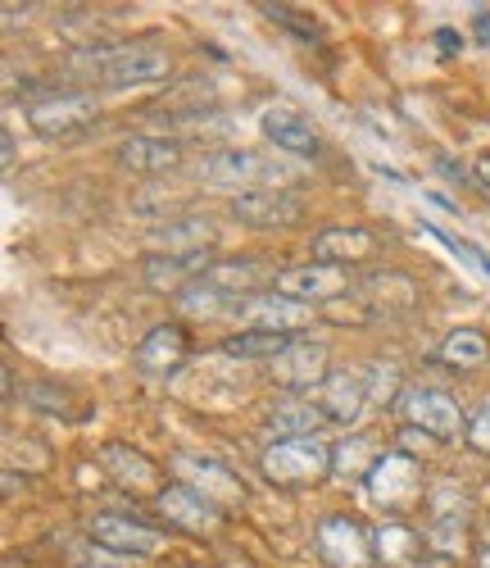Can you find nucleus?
Segmentation results:
<instances>
[{
    "label": "nucleus",
    "instance_id": "e433bc0d",
    "mask_svg": "<svg viewBox=\"0 0 490 568\" xmlns=\"http://www.w3.org/2000/svg\"><path fill=\"white\" fill-rule=\"evenodd\" d=\"M472 182L490 196V155H472Z\"/></svg>",
    "mask_w": 490,
    "mask_h": 568
},
{
    "label": "nucleus",
    "instance_id": "7ed1b4c3",
    "mask_svg": "<svg viewBox=\"0 0 490 568\" xmlns=\"http://www.w3.org/2000/svg\"><path fill=\"white\" fill-rule=\"evenodd\" d=\"M364 487H368L372 505L386 509L390 518H400V514H409L414 505L427 500L422 464H418L414 455H405V450H386V455L377 459V468L368 473V483H364Z\"/></svg>",
    "mask_w": 490,
    "mask_h": 568
},
{
    "label": "nucleus",
    "instance_id": "9b49d317",
    "mask_svg": "<svg viewBox=\"0 0 490 568\" xmlns=\"http://www.w3.org/2000/svg\"><path fill=\"white\" fill-rule=\"evenodd\" d=\"M327 359H331L327 342L296 337L268 364V377L277 387H286V392H314V387H323V377H327Z\"/></svg>",
    "mask_w": 490,
    "mask_h": 568
},
{
    "label": "nucleus",
    "instance_id": "4468645a",
    "mask_svg": "<svg viewBox=\"0 0 490 568\" xmlns=\"http://www.w3.org/2000/svg\"><path fill=\"white\" fill-rule=\"evenodd\" d=\"M186 359H191V337L182 323H155L132 351V364L145 377H173Z\"/></svg>",
    "mask_w": 490,
    "mask_h": 568
},
{
    "label": "nucleus",
    "instance_id": "0eeeda50",
    "mask_svg": "<svg viewBox=\"0 0 490 568\" xmlns=\"http://www.w3.org/2000/svg\"><path fill=\"white\" fill-rule=\"evenodd\" d=\"M101 119V101L86 91H45L41 101L28 105V123L41 136H73Z\"/></svg>",
    "mask_w": 490,
    "mask_h": 568
},
{
    "label": "nucleus",
    "instance_id": "f03ea898",
    "mask_svg": "<svg viewBox=\"0 0 490 568\" xmlns=\"http://www.w3.org/2000/svg\"><path fill=\"white\" fill-rule=\"evenodd\" d=\"M259 468L277 487H318L331 478V446L318 437H277L264 450Z\"/></svg>",
    "mask_w": 490,
    "mask_h": 568
},
{
    "label": "nucleus",
    "instance_id": "1a4fd4ad",
    "mask_svg": "<svg viewBox=\"0 0 490 568\" xmlns=\"http://www.w3.org/2000/svg\"><path fill=\"white\" fill-rule=\"evenodd\" d=\"M273 292L300 301V305H331L336 296H350L355 282L336 264H296V268H282L273 277Z\"/></svg>",
    "mask_w": 490,
    "mask_h": 568
},
{
    "label": "nucleus",
    "instance_id": "2f4dec72",
    "mask_svg": "<svg viewBox=\"0 0 490 568\" xmlns=\"http://www.w3.org/2000/svg\"><path fill=\"white\" fill-rule=\"evenodd\" d=\"M359 373H364V387H368V405H372V409H386V405L396 409V405H400L405 392H400V368H396V364L372 359V364L359 368Z\"/></svg>",
    "mask_w": 490,
    "mask_h": 568
},
{
    "label": "nucleus",
    "instance_id": "aec40b11",
    "mask_svg": "<svg viewBox=\"0 0 490 568\" xmlns=\"http://www.w3.org/2000/svg\"><path fill=\"white\" fill-rule=\"evenodd\" d=\"M259 132L273 141L282 155H296V160H314L318 155V136L309 128V119L290 105H268L259 119Z\"/></svg>",
    "mask_w": 490,
    "mask_h": 568
},
{
    "label": "nucleus",
    "instance_id": "b1692460",
    "mask_svg": "<svg viewBox=\"0 0 490 568\" xmlns=\"http://www.w3.org/2000/svg\"><path fill=\"white\" fill-rule=\"evenodd\" d=\"M377 442L364 437V433H350V437H340L331 442V473L336 478H350V483H368V473L377 468Z\"/></svg>",
    "mask_w": 490,
    "mask_h": 568
},
{
    "label": "nucleus",
    "instance_id": "c9c22d12",
    "mask_svg": "<svg viewBox=\"0 0 490 568\" xmlns=\"http://www.w3.org/2000/svg\"><path fill=\"white\" fill-rule=\"evenodd\" d=\"M73 568H132V564H123V555H114V550H101V546H95V550H86Z\"/></svg>",
    "mask_w": 490,
    "mask_h": 568
},
{
    "label": "nucleus",
    "instance_id": "6e6552de",
    "mask_svg": "<svg viewBox=\"0 0 490 568\" xmlns=\"http://www.w3.org/2000/svg\"><path fill=\"white\" fill-rule=\"evenodd\" d=\"M86 537L101 546V550H114V555H132V559H151L164 550V532L145 528L141 518H127V514H114V509H101L86 518Z\"/></svg>",
    "mask_w": 490,
    "mask_h": 568
},
{
    "label": "nucleus",
    "instance_id": "393cba45",
    "mask_svg": "<svg viewBox=\"0 0 490 568\" xmlns=\"http://www.w3.org/2000/svg\"><path fill=\"white\" fill-rule=\"evenodd\" d=\"M205 282H214L218 292H227L236 301H251L264 287V268L255 260H218V264L205 268Z\"/></svg>",
    "mask_w": 490,
    "mask_h": 568
},
{
    "label": "nucleus",
    "instance_id": "4c0bfd02",
    "mask_svg": "<svg viewBox=\"0 0 490 568\" xmlns=\"http://www.w3.org/2000/svg\"><path fill=\"white\" fill-rule=\"evenodd\" d=\"M0 151H6V155H0V160H6V169H14V155H19V141H14V132L6 128V132H0Z\"/></svg>",
    "mask_w": 490,
    "mask_h": 568
},
{
    "label": "nucleus",
    "instance_id": "a211bd4d",
    "mask_svg": "<svg viewBox=\"0 0 490 568\" xmlns=\"http://www.w3.org/2000/svg\"><path fill=\"white\" fill-rule=\"evenodd\" d=\"M381 251V236L372 227H359V223H340V227H323L314 236V260L318 264H336V268H346V264H364Z\"/></svg>",
    "mask_w": 490,
    "mask_h": 568
},
{
    "label": "nucleus",
    "instance_id": "7c9ffc66",
    "mask_svg": "<svg viewBox=\"0 0 490 568\" xmlns=\"http://www.w3.org/2000/svg\"><path fill=\"white\" fill-rule=\"evenodd\" d=\"M372 541H377V559H390V564L414 559V555H422V546H427V537H418L409 524H400V518L381 524V528L372 532Z\"/></svg>",
    "mask_w": 490,
    "mask_h": 568
},
{
    "label": "nucleus",
    "instance_id": "58836bf2",
    "mask_svg": "<svg viewBox=\"0 0 490 568\" xmlns=\"http://www.w3.org/2000/svg\"><path fill=\"white\" fill-rule=\"evenodd\" d=\"M436 45H440L446 55H455L459 45H463V37H459V32H436Z\"/></svg>",
    "mask_w": 490,
    "mask_h": 568
},
{
    "label": "nucleus",
    "instance_id": "5701e85b",
    "mask_svg": "<svg viewBox=\"0 0 490 568\" xmlns=\"http://www.w3.org/2000/svg\"><path fill=\"white\" fill-rule=\"evenodd\" d=\"M364 314H396V310H409L418 301V287L405 277V273H372L355 287Z\"/></svg>",
    "mask_w": 490,
    "mask_h": 568
},
{
    "label": "nucleus",
    "instance_id": "412c9836",
    "mask_svg": "<svg viewBox=\"0 0 490 568\" xmlns=\"http://www.w3.org/2000/svg\"><path fill=\"white\" fill-rule=\"evenodd\" d=\"M151 255H195L214 246V223L201 214H182V219H164L151 227Z\"/></svg>",
    "mask_w": 490,
    "mask_h": 568
},
{
    "label": "nucleus",
    "instance_id": "f704fd0d",
    "mask_svg": "<svg viewBox=\"0 0 490 568\" xmlns=\"http://www.w3.org/2000/svg\"><path fill=\"white\" fill-rule=\"evenodd\" d=\"M468 442L477 446V450H490V396L472 409V418H468Z\"/></svg>",
    "mask_w": 490,
    "mask_h": 568
},
{
    "label": "nucleus",
    "instance_id": "423d86ee",
    "mask_svg": "<svg viewBox=\"0 0 490 568\" xmlns=\"http://www.w3.org/2000/svg\"><path fill=\"white\" fill-rule=\"evenodd\" d=\"M314 546L327 568H372L377 564L372 528H364L350 514H327L314 528Z\"/></svg>",
    "mask_w": 490,
    "mask_h": 568
},
{
    "label": "nucleus",
    "instance_id": "f257e3e1",
    "mask_svg": "<svg viewBox=\"0 0 490 568\" xmlns=\"http://www.w3.org/2000/svg\"><path fill=\"white\" fill-rule=\"evenodd\" d=\"M69 73L101 82L110 91H127V87H151L169 73V51L151 41H123V45H82L69 55Z\"/></svg>",
    "mask_w": 490,
    "mask_h": 568
},
{
    "label": "nucleus",
    "instance_id": "72a5a7b5",
    "mask_svg": "<svg viewBox=\"0 0 490 568\" xmlns=\"http://www.w3.org/2000/svg\"><path fill=\"white\" fill-rule=\"evenodd\" d=\"M259 10H264V19L282 23L286 32H296L300 41H314V37H318V28H314V23H305V19H300L296 10H290V6H259Z\"/></svg>",
    "mask_w": 490,
    "mask_h": 568
},
{
    "label": "nucleus",
    "instance_id": "a878e982",
    "mask_svg": "<svg viewBox=\"0 0 490 568\" xmlns=\"http://www.w3.org/2000/svg\"><path fill=\"white\" fill-rule=\"evenodd\" d=\"M323 423H327V414L314 400H282L268 409V428L277 437H318Z\"/></svg>",
    "mask_w": 490,
    "mask_h": 568
},
{
    "label": "nucleus",
    "instance_id": "c756f323",
    "mask_svg": "<svg viewBox=\"0 0 490 568\" xmlns=\"http://www.w3.org/2000/svg\"><path fill=\"white\" fill-rule=\"evenodd\" d=\"M440 359L450 368H481L490 359V342L477 327H455V333H446V342H440Z\"/></svg>",
    "mask_w": 490,
    "mask_h": 568
},
{
    "label": "nucleus",
    "instance_id": "ea45409f",
    "mask_svg": "<svg viewBox=\"0 0 490 568\" xmlns=\"http://www.w3.org/2000/svg\"><path fill=\"white\" fill-rule=\"evenodd\" d=\"M0 10H6V28H14L19 19H28L32 6H19V0H10V6H0Z\"/></svg>",
    "mask_w": 490,
    "mask_h": 568
},
{
    "label": "nucleus",
    "instance_id": "2eb2a0df",
    "mask_svg": "<svg viewBox=\"0 0 490 568\" xmlns=\"http://www.w3.org/2000/svg\"><path fill=\"white\" fill-rule=\"evenodd\" d=\"M101 468L110 473V478L127 491V496H160L164 491V473H160V464L151 459V455H141L136 446H127V442H110V446H101Z\"/></svg>",
    "mask_w": 490,
    "mask_h": 568
},
{
    "label": "nucleus",
    "instance_id": "20e7f679",
    "mask_svg": "<svg viewBox=\"0 0 490 568\" xmlns=\"http://www.w3.org/2000/svg\"><path fill=\"white\" fill-rule=\"evenodd\" d=\"M400 414V428H418L431 442H459L468 437V418L459 409V400L440 387H409L396 405Z\"/></svg>",
    "mask_w": 490,
    "mask_h": 568
},
{
    "label": "nucleus",
    "instance_id": "dca6fc26",
    "mask_svg": "<svg viewBox=\"0 0 490 568\" xmlns=\"http://www.w3.org/2000/svg\"><path fill=\"white\" fill-rule=\"evenodd\" d=\"M155 509L169 518V528H177V532H186V537H210V532H218V505L205 500L201 491L182 487V483L164 487V491L155 496Z\"/></svg>",
    "mask_w": 490,
    "mask_h": 568
},
{
    "label": "nucleus",
    "instance_id": "6ab92c4d",
    "mask_svg": "<svg viewBox=\"0 0 490 568\" xmlns=\"http://www.w3.org/2000/svg\"><path fill=\"white\" fill-rule=\"evenodd\" d=\"M119 164L127 173H145V178L169 173V169L182 164V141L155 136V132H132V136L119 141Z\"/></svg>",
    "mask_w": 490,
    "mask_h": 568
},
{
    "label": "nucleus",
    "instance_id": "f3484780",
    "mask_svg": "<svg viewBox=\"0 0 490 568\" xmlns=\"http://www.w3.org/2000/svg\"><path fill=\"white\" fill-rule=\"evenodd\" d=\"M314 405L327 414V423H340V428H350L359 423L372 405H368V387H364V373L346 368V373H327L323 387H314Z\"/></svg>",
    "mask_w": 490,
    "mask_h": 568
},
{
    "label": "nucleus",
    "instance_id": "9d476101",
    "mask_svg": "<svg viewBox=\"0 0 490 568\" xmlns=\"http://www.w3.org/2000/svg\"><path fill=\"white\" fill-rule=\"evenodd\" d=\"M227 214L241 227H255V232H282V227H296L305 205L296 192H282V186H268V192H245L227 201Z\"/></svg>",
    "mask_w": 490,
    "mask_h": 568
},
{
    "label": "nucleus",
    "instance_id": "ddd939ff",
    "mask_svg": "<svg viewBox=\"0 0 490 568\" xmlns=\"http://www.w3.org/2000/svg\"><path fill=\"white\" fill-rule=\"evenodd\" d=\"M241 327H259V333H282V337H296L314 323V305H300L282 292H259L251 301H241L236 310Z\"/></svg>",
    "mask_w": 490,
    "mask_h": 568
},
{
    "label": "nucleus",
    "instance_id": "39448f33",
    "mask_svg": "<svg viewBox=\"0 0 490 568\" xmlns=\"http://www.w3.org/2000/svg\"><path fill=\"white\" fill-rule=\"evenodd\" d=\"M195 173H201V182L223 186V192H241V196L245 192H268V186L290 178L277 160H264L255 151H214Z\"/></svg>",
    "mask_w": 490,
    "mask_h": 568
},
{
    "label": "nucleus",
    "instance_id": "f8f14e48",
    "mask_svg": "<svg viewBox=\"0 0 490 568\" xmlns=\"http://www.w3.org/2000/svg\"><path fill=\"white\" fill-rule=\"evenodd\" d=\"M169 468L177 473V483L182 487H191V491H201L205 500H214V505H236L241 496H245V487H241V478L227 468V464H218V459H210V455H191V450H177L173 459H169Z\"/></svg>",
    "mask_w": 490,
    "mask_h": 568
},
{
    "label": "nucleus",
    "instance_id": "bb28decb",
    "mask_svg": "<svg viewBox=\"0 0 490 568\" xmlns=\"http://www.w3.org/2000/svg\"><path fill=\"white\" fill-rule=\"evenodd\" d=\"M236 310H241V301L218 292L214 282H205V273L177 292V314H186V318H218V314H236Z\"/></svg>",
    "mask_w": 490,
    "mask_h": 568
},
{
    "label": "nucleus",
    "instance_id": "c85d7f7f",
    "mask_svg": "<svg viewBox=\"0 0 490 568\" xmlns=\"http://www.w3.org/2000/svg\"><path fill=\"white\" fill-rule=\"evenodd\" d=\"M296 337H282V333H259V327H241V333L223 337V355L232 359H259V364H273Z\"/></svg>",
    "mask_w": 490,
    "mask_h": 568
},
{
    "label": "nucleus",
    "instance_id": "473e14b6",
    "mask_svg": "<svg viewBox=\"0 0 490 568\" xmlns=\"http://www.w3.org/2000/svg\"><path fill=\"white\" fill-rule=\"evenodd\" d=\"M23 400H28L32 409H41V414H64L69 392H60L55 383H32V387H23Z\"/></svg>",
    "mask_w": 490,
    "mask_h": 568
},
{
    "label": "nucleus",
    "instance_id": "cd10ccee",
    "mask_svg": "<svg viewBox=\"0 0 490 568\" xmlns=\"http://www.w3.org/2000/svg\"><path fill=\"white\" fill-rule=\"evenodd\" d=\"M422 505L431 514V524H472V500H468V491L455 478H436L427 487Z\"/></svg>",
    "mask_w": 490,
    "mask_h": 568
},
{
    "label": "nucleus",
    "instance_id": "a19ab883",
    "mask_svg": "<svg viewBox=\"0 0 490 568\" xmlns=\"http://www.w3.org/2000/svg\"><path fill=\"white\" fill-rule=\"evenodd\" d=\"M481 568H490V546H486V550H481Z\"/></svg>",
    "mask_w": 490,
    "mask_h": 568
},
{
    "label": "nucleus",
    "instance_id": "4be33fe9",
    "mask_svg": "<svg viewBox=\"0 0 490 568\" xmlns=\"http://www.w3.org/2000/svg\"><path fill=\"white\" fill-rule=\"evenodd\" d=\"M210 264H214L210 251H195V255H145L141 277H145V287H151V292H173V296H177V292L191 287V282L201 277Z\"/></svg>",
    "mask_w": 490,
    "mask_h": 568
}]
</instances>
